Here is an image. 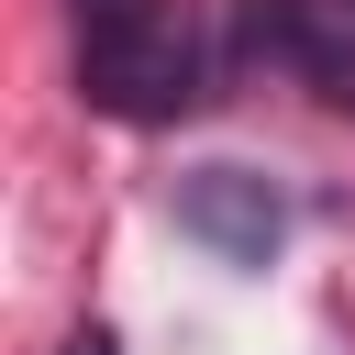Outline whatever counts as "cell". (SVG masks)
Listing matches in <instances>:
<instances>
[{
	"instance_id": "obj_3",
	"label": "cell",
	"mask_w": 355,
	"mask_h": 355,
	"mask_svg": "<svg viewBox=\"0 0 355 355\" xmlns=\"http://www.w3.org/2000/svg\"><path fill=\"white\" fill-rule=\"evenodd\" d=\"M67 355H111V333H78V344H67Z\"/></svg>"
},
{
	"instance_id": "obj_1",
	"label": "cell",
	"mask_w": 355,
	"mask_h": 355,
	"mask_svg": "<svg viewBox=\"0 0 355 355\" xmlns=\"http://www.w3.org/2000/svg\"><path fill=\"white\" fill-rule=\"evenodd\" d=\"M78 89L111 122H178L200 100V33L178 0H78Z\"/></svg>"
},
{
	"instance_id": "obj_2",
	"label": "cell",
	"mask_w": 355,
	"mask_h": 355,
	"mask_svg": "<svg viewBox=\"0 0 355 355\" xmlns=\"http://www.w3.org/2000/svg\"><path fill=\"white\" fill-rule=\"evenodd\" d=\"M178 222H189L222 266H266L277 233H288V211H277V189H266L255 166H189V178H178Z\"/></svg>"
}]
</instances>
